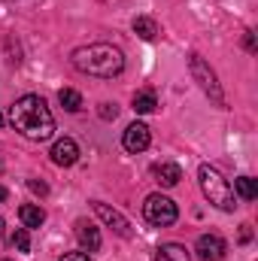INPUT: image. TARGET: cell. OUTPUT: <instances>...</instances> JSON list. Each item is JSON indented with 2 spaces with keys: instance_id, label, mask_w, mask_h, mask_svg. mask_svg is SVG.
<instances>
[{
  "instance_id": "1",
  "label": "cell",
  "mask_w": 258,
  "mask_h": 261,
  "mask_svg": "<svg viewBox=\"0 0 258 261\" xmlns=\"http://www.w3.org/2000/svg\"><path fill=\"white\" fill-rule=\"evenodd\" d=\"M9 122H12V128L18 130L21 137L37 140V143L55 137V116L49 113L46 100L37 97V94L18 97V100L9 107Z\"/></svg>"
},
{
  "instance_id": "2",
  "label": "cell",
  "mask_w": 258,
  "mask_h": 261,
  "mask_svg": "<svg viewBox=\"0 0 258 261\" xmlns=\"http://www.w3.org/2000/svg\"><path fill=\"white\" fill-rule=\"evenodd\" d=\"M70 64L85 76H97V79H113L125 70V55L122 49L110 46V43H88L73 49Z\"/></svg>"
},
{
  "instance_id": "3",
  "label": "cell",
  "mask_w": 258,
  "mask_h": 261,
  "mask_svg": "<svg viewBox=\"0 0 258 261\" xmlns=\"http://www.w3.org/2000/svg\"><path fill=\"white\" fill-rule=\"evenodd\" d=\"M197 182H200L203 197H207L213 206H219V210H225V213H234V206H237L234 189H231V182H228L216 167L200 164V170H197Z\"/></svg>"
},
{
  "instance_id": "4",
  "label": "cell",
  "mask_w": 258,
  "mask_h": 261,
  "mask_svg": "<svg viewBox=\"0 0 258 261\" xmlns=\"http://www.w3.org/2000/svg\"><path fill=\"white\" fill-rule=\"evenodd\" d=\"M189 70H192V79L200 85V91H203L216 107H225V91H222V85H219V79H216V70L207 64L200 55H192V58H189Z\"/></svg>"
},
{
  "instance_id": "5",
  "label": "cell",
  "mask_w": 258,
  "mask_h": 261,
  "mask_svg": "<svg viewBox=\"0 0 258 261\" xmlns=\"http://www.w3.org/2000/svg\"><path fill=\"white\" fill-rule=\"evenodd\" d=\"M143 216H146L149 225H155V228H167V225H173V222L179 219V210H176V203H173L170 197L149 195L146 197V203H143Z\"/></svg>"
},
{
  "instance_id": "6",
  "label": "cell",
  "mask_w": 258,
  "mask_h": 261,
  "mask_svg": "<svg viewBox=\"0 0 258 261\" xmlns=\"http://www.w3.org/2000/svg\"><path fill=\"white\" fill-rule=\"evenodd\" d=\"M91 210H94V213H97V219H100L107 228H113L119 237H131V234H134V231H131V222L122 216V213H119V210H113L110 203L94 200V203H91Z\"/></svg>"
},
{
  "instance_id": "7",
  "label": "cell",
  "mask_w": 258,
  "mask_h": 261,
  "mask_svg": "<svg viewBox=\"0 0 258 261\" xmlns=\"http://www.w3.org/2000/svg\"><path fill=\"white\" fill-rule=\"evenodd\" d=\"M194 252H197L203 261H222L225 258V252H228V243H225L222 234H200Z\"/></svg>"
},
{
  "instance_id": "8",
  "label": "cell",
  "mask_w": 258,
  "mask_h": 261,
  "mask_svg": "<svg viewBox=\"0 0 258 261\" xmlns=\"http://www.w3.org/2000/svg\"><path fill=\"white\" fill-rule=\"evenodd\" d=\"M149 143H152V134H149V128L143 125V122H134V125H128L125 128V137H122V146L128 149V152H143V149H149Z\"/></svg>"
},
{
  "instance_id": "9",
  "label": "cell",
  "mask_w": 258,
  "mask_h": 261,
  "mask_svg": "<svg viewBox=\"0 0 258 261\" xmlns=\"http://www.w3.org/2000/svg\"><path fill=\"white\" fill-rule=\"evenodd\" d=\"M52 161L58 164V167H73L76 161H79V146L64 137V140H58L55 146H52Z\"/></svg>"
},
{
  "instance_id": "10",
  "label": "cell",
  "mask_w": 258,
  "mask_h": 261,
  "mask_svg": "<svg viewBox=\"0 0 258 261\" xmlns=\"http://www.w3.org/2000/svg\"><path fill=\"white\" fill-rule=\"evenodd\" d=\"M152 176H155V182H158V186L173 189V186H179V179H183V167H179V164H173V161H161V164H155V167H152Z\"/></svg>"
},
{
  "instance_id": "11",
  "label": "cell",
  "mask_w": 258,
  "mask_h": 261,
  "mask_svg": "<svg viewBox=\"0 0 258 261\" xmlns=\"http://www.w3.org/2000/svg\"><path fill=\"white\" fill-rule=\"evenodd\" d=\"M76 237H79V243H82L88 252H97V249H100V231H97L91 222L79 219V222H76Z\"/></svg>"
},
{
  "instance_id": "12",
  "label": "cell",
  "mask_w": 258,
  "mask_h": 261,
  "mask_svg": "<svg viewBox=\"0 0 258 261\" xmlns=\"http://www.w3.org/2000/svg\"><path fill=\"white\" fill-rule=\"evenodd\" d=\"M18 219H21L24 228H40L46 222V210L37 206V203H24V206H18Z\"/></svg>"
},
{
  "instance_id": "13",
  "label": "cell",
  "mask_w": 258,
  "mask_h": 261,
  "mask_svg": "<svg viewBox=\"0 0 258 261\" xmlns=\"http://www.w3.org/2000/svg\"><path fill=\"white\" fill-rule=\"evenodd\" d=\"M155 261H192V252L179 243H164L155 249Z\"/></svg>"
},
{
  "instance_id": "14",
  "label": "cell",
  "mask_w": 258,
  "mask_h": 261,
  "mask_svg": "<svg viewBox=\"0 0 258 261\" xmlns=\"http://www.w3.org/2000/svg\"><path fill=\"white\" fill-rule=\"evenodd\" d=\"M134 34H137L140 40H155V37H158V24H155V18H149V15H137V18H134Z\"/></svg>"
},
{
  "instance_id": "15",
  "label": "cell",
  "mask_w": 258,
  "mask_h": 261,
  "mask_svg": "<svg viewBox=\"0 0 258 261\" xmlns=\"http://www.w3.org/2000/svg\"><path fill=\"white\" fill-rule=\"evenodd\" d=\"M234 197H243V200H255L258 197V186L252 176H240L234 179Z\"/></svg>"
},
{
  "instance_id": "16",
  "label": "cell",
  "mask_w": 258,
  "mask_h": 261,
  "mask_svg": "<svg viewBox=\"0 0 258 261\" xmlns=\"http://www.w3.org/2000/svg\"><path fill=\"white\" fill-rule=\"evenodd\" d=\"M155 107H158V100H155L152 91H137V94H134V113L149 116V113H155Z\"/></svg>"
},
{
  "instance_id": "17",
  "label": "cell",
  "mask_w": 258,
  "mask_h": 261,
  "mask_svg": "<svg viewBox=\"0 0 258 261\" xmlns=\"http://www.w3.org/2000/svg\"><path fill=\"white\" fill-rule=\"evenodd\" d=\"M58 100H61V107H64L67 113H79L82 110V94L76 88H61L58 91Z\"/></svg>"
},
{
  "instance_id": "18",
  "label": "cell",
  "mask_w": 258,
  "mask_h": 261,
  "mask_svg": "<svg viewBox=\"0 0 258 261\" xmlns=\"http://www.w3.org/2000/svg\"><path fill=\"white\" fill-rule=\"evenodd\" d=\"M12 246H15L18 252H28V249H31V237H28V228H15V234H12Z\"/></svg>"
},
{
  "instance_id": "19",
  "label": "cell",
  "mask_w": 258,
  "mask_h": 261,
  "mask_svg": "<svg viewBox=\"0 0 258 261\" xmlns=\"http://www.w3.org/2000/svg\"><path fill=\"white\" fill-rule=\"evenodd\" d=\"M28 189H31V192H34V195H49V186H46V182H43V179H31V182H28Z\"/></svg>"
},
{
  "instance_id": "20",
  "label": "cell",
  "mask_w": 258,
  "mask_h": 261,
  "mask_svg": "<svg viewBox=\"0 0 258 261\" xmlns=\"http://www.w3.org/2000/svg\"><path fill=\"white\" fill-rule=\"evenodd\" d=\"M116 116H119L116 103H104V107H100V119H107V122H110V119H116Z\"/></svg>"
},
{
  "instance_id": "21",
  "label": "cell",
  "mask_w": 258,
  "mask_h": 261,
  "mask_svg": "<svg viewBox=\"0 0 258 261\" xmlns=\"http://www.w3.org/2000/svg\"><path fill=\"white\" fill-rule=\"evenodd\" d=\"M58 261H91V255L88 252H64Z\"/></svg>"
},
{
  "instance_id": "22",
  "label": "cell",
  "mask_w": 258,
  "mask_h": 261,
  "mask_svg": "<svg viewBox=\"0 0 258 261\" xmlns=\"http://www.w3.org/2000/svg\"><path fill=\"white\" fill-rule=\"evenodd\" d=\"M249 237H252V231H249V225H243V231H240V243H249Z\"/></svg>"
},
{
  "instance_id": "23",
  "label": "cell",
  "mask_w": 258,
  "mask_h": 261,
  "mask_svg": "<svg viewBox=\"0 0 258 261\" xmlns=\"http://www.w3.org/2000/svg\"><path fill=\"white\" fill-rule=\"evenodd\" d=\"M246 49H249V52L255 49V43H252V31H246Z\"/></svg>"
},
{
  "instance_id": "24",
  "label": "cell",
  "mask_w": 258,
  "mask_h": 261,
  "mask_svg": "<svg viewBox=\"0 0 258 261\" xmlns=\"http://www.w3.org/2000/svg\"><path fill=\"white\" fill-rule=\"evenodd\" d=\"M6 197H9V192H6V189L0 186V200H6Z\"/></svg>"
},
{
  "instance_id": "25",
  "label": "cell",
  "mask_w": 258,
  "mask_h": 261,
  "mask_svg": "<svg viewBox=\"0 0 258 261\" xmlns=\"http://www.w3.org/2000/svg\"><path fill=\"white\" fill-rule=\"evenodd\" d=\"M3 228H6V222H3V216H0V234H3Z\"/></svg>"
},
{
  "instance_id": "26",
  "label": "cell",
  "mask_w": 258,
  "mask_h": 261,
  "mask_svg": "<svg viewBox=\"0 0 258 261\" xmlns=\"http://www.w3.org/2000/svg\"><path fill=\"white\" fill-rule=\"evenodd\" d=\"M0 128H3V116H0Z\"/></svg>"
}]
</instances>
